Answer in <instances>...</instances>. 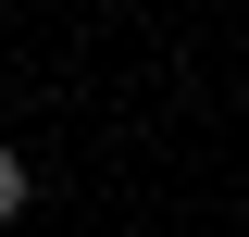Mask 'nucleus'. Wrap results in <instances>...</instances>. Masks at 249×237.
Returning <instances> with one entry per match:
<instances>
[{
    "label": "nucleus",
    "instance_id": "1",
    "mask_svg": "<svg viewBox=\"0 0 249 237\" xmlns=\"http://www.w3.org/2000/svg\"><path fill=\"white\" fill-rule=\"evenodd\" d=\"M0 212H25V162H13V150H0Z\"/></svg>",
    "mask_w": 249,
    "mask_h": 237
}]
</instances>
